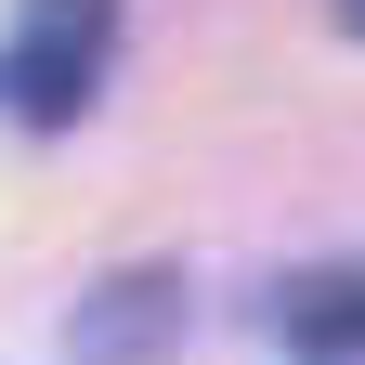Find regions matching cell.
I'll list each match as a JSON object with an SVG mask.
<instances>
[{
	"label": "cell",
	"instance_id": "obj_1",
	"mask_svg": "<svg viewBox=\"0 0 365 365\" xmlns=\"http://www.w3.org/2000/svg\"><path fill=\"white\" fill-rule=\"evenodd\" d=\"M105 26H118V0H26V39L0 53V91H14V118L66 130V118L91 105V78H105Z\"/></svg>",
	"mask_w": 365,
	"mask_h": 365
},
{
	"label": "cell",
	"instance_id": "obj_2",
	"mask_svg": "<svg viewBox=\"0 0 365 365\" xmlns=\"http://www.w3.org/2000/svg\"><path fill=\"white\" fill-rule=\"evenodd\" d=\"M182 339V274H118L66 313V365H157Z\"/></svg>",
	"mask_w": 365,
	"mask_h": 365
},
{
	"label": "cell",
	"instance_id": "obj_3",
	"mask_svg": "<svg viewBox=\"0 0 365 365\" xmlns=\"http://www.w3.org/2000/svg\"><path fill=\"white\" fill-rule=\"evenodd\" d=\"M274 327L300 352H365V261H313L274 287Z\"/></svg>",
	"mask_w": 365,
	"mask_h": 365
},
{
	"label": "cell",
	"instance_id": "obj_4",
	"mask_svg": "<svg viewBox=\"0 0 365 365\" xmlns=\"http://www.w3.org/2000/svg\"><path fill=\"white\" fill-rule=\"evenodd\" d=\"M339 26H352V39H365V0H339Z\"/></svg>",
	"mask_w": 365,
	"mask_h": 365
}]
</instances>
